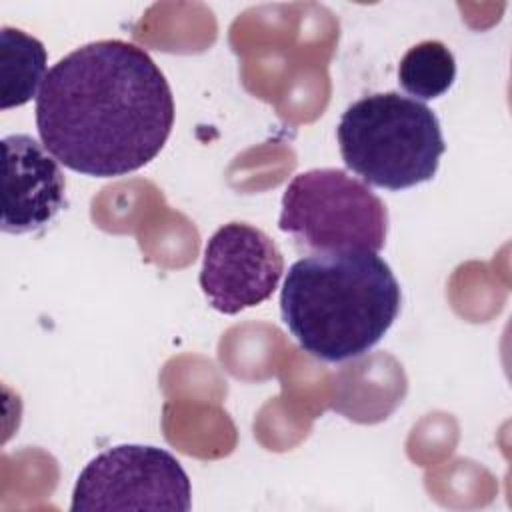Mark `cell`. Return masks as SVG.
<instances>
[{"instance_id":"cell-1","label":"cell","mask_w":512,"mask_h":512,"mask_svg":"<svg viewBox=\"0 0 512 512\" xmlns=\"http://www.w3.org/2000/svg\"><path fill=\"white\" fill-rule=\"evenodd\" d=\"M174 126V98L150 54L98 40L60 58L36 96L44 148L66 168L114 178L158 156Z\"/></svg>"},{"instance_id":"cell-2","label":"cell","mask_w":512,"mask_h":512,"mask_svg":"<svg viewBox=\"0 0 512 512\" xmlns=\"http://www.w3.org/2000/svg\"><path fill=\"white\" fill-rule=\"evenodd\" d=\"M400 284L384 258L368 250L312 254L284 278L280 312L300 348L324 362L374 348L400 312Z\"/></svg>"},{"instance_id":"cell-3","label":"cell","mask_w":512,"mask_h":512,"mask_svg":"<svg viewBox=\"0 0 512 512\" xmlns=\"http://www.w3.org/2000/svg\"><path fill=\"white\" fill-rule=\"evenodd\" d=\"M336 138L346 168L386 190L430 180L446 150L436 114L398 92L352 102L340 116Z\"/></svg>"},{"instance_id":"cell-4","label":"cell","mask_w":512,"mask_h":512,"mask_svg":"<svg viewBox=\"0 0 512 512\" xmlns=\"http://www.w3.org/2000/svg\"><path fill=\"white\" fill-rule=\"evenodd\" d=\"M278 226L314 254L378 252L386 242L388 210L366 182L338 168H312L286 186Z\"/></svg>"},{"instance_id":"cell-5","label":"cell","mask_w":512,"mask_h":512,"mask_svg":"<svg viewBox=\"0 0 512 512\" xmlns=\"http://www.w3.org/2000/svg\"><path fill=\"white\" fill-rule=\"evenodd\" d=\"M190 506V478L168 450L120 444L100 452L82 468L72 490L70 510L188 512Z\"/></svg>"},{"instance_id":"cell-6","label":"cell","mask_w":512,"mask_h":512,"mask_svg":"<svg viewBox=\"0 0 512 512\" xmlns=\"http://www.w3.org/2000/svg\"><path fill=\"white\" fill-rule=\"evenodd\" d=\"M282 274L284 256L266 232L228 222L206 242L200 288L214 310L238 314L268 300Z\"/></svg>"},{"instance_id":"cell-7","label":"cell","mask_w":512,"mask_h":512,"mask_svg":"<svg viewBox=\"0 0 512 512\" xmlns=\"http://www.w3.org/2000/svg\"><path fill=\"white\" fill-rule=\"evenodd\" d=\"M2 150V232L26 234L44 228L66 208V178L58 160L28 134L4 136Z\"/></svg>"},{"instance_id":"cell-8","label":"cell","mask_w":512,"mask_h":512,"mask_svg":"<svg viewBox=\"0 0 512 512\" xmlns=\"http://www.w3.org/2000/svg\"><path fill=\"white\" fill-rule=\"evenodd\" d=\"M46 48L24 30L0 28V110L24 106L46 78Z\"/></svg>"},{"instance_id":"cell-9","label":"cell","mask_w":512,"mask_h":512,"mask_svg":"<svg viewBox=\"0 0 512 512\" xmlns=\"http://www.w3.org/2000/svg\"><path fill=\"white\" fill-rule=\"evenodd\" d=\"M456 78V60L440 40L414 44L398 64L400 86L420 100L442 96Z\"/></svg>"}]
</instances>
